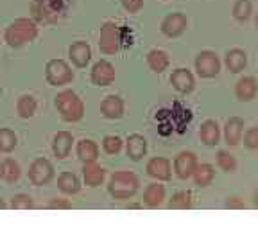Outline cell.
<instances>
[{"instance_id":"cell-43","label":"cell","mask_w":258,"mask_h":242,"mask_svg":"<svg viewBox=\"0 0 258 242\" xmlns=\"http://www.w3.org/2000/svg\"><path fill=\"white\" fill-rule=\"evenodd\" d=\"M0 45H2V38H0Z\"/></svg>"},{"instance_id":"cell-25","label":"cell","mask_w":258,"mask_h":242,"mask_svg":"<svg viewBox=\"0 0 258 242\" xmlns=\"http://www.w3.org/2000/svg\"><path fill=\"white\" fill-rule=\"evenodd\" d=\"M57 189L63 194H69V196H74L81 190V182L79 177L74 172H61L57 176Z\"/></svg>"},{"instance_id":"cell-1","label":"cell","mask_w":258,"mask_h":242,"mask_svg":"<svg viewBox=\"0 0 258 242\" xmlns=\"http://www.w3.org/2000/svg\"><path fill=\"white\" fill-rule=\"evenodd\" d=\"M38 25L31 18H16L15 22L8 25L4 32V41L13 48H18L29 41L36 40Z\"/></svg>"},{"instance_id":"cell-3","label":"cell","mask_w":258,"mask_h":242,"mask_svg":"<svg viewBox=\"0 0 258 242\" xmlns=\"http://www.w3.org/2000/svg\"><path fill=\"white\" fill-rule=\"evenodd\" d=\"M138 187H140V179L137 174L131 170H117L109 177L108 192L111 194L113 199L124 201V199L133 198L138 192Z\"/></svg>"},{"instance_id":"cell-12","label":"cell","mask_w":258,"mask_h":242,"mask_svg":"<svg viewBox=\"0 0 258 242\" xmlns=\"http://www.w3.org/2000/svg\"><path fill=\"white\" fill-rule=\"evenodd\" d=\"M69 57L77 69H85L92 59V47L86 41H76V43L70 45Z\"/></svg>"},{"instance_id":"cell-30","label":"cell","mask_w":258,"mask_h":242,"mask_svg":"<svg viewBox=\"0 0 258 242\" xmlns=\"http://www.w3.org/2000/svg\"><path fill=\"white\" fill-rule=\"evenodd\" d=\"M16 144H18V138H16L15 131L8 128L0 129V151L2 153H11L16 147Z\"/></svg>"},{"instance_id":"cell-26","label":"cell","mask_w":258,"mask_h":242,"mask_svg":"<svg viewBox=\"0 0 258 242\" xmlns=\"http://www.w3.org/2000/svg\"><path fill=\"white\" fill-rule=\"evenodd\" d=\"M192 176H194V182H196V185L198 187H208L210 183L214 182L215 170L210 163H201V165L196 167V170H194Z\"/></svg>"},{"instance_id":"cell-4","label":"cell","mask_w":258,"mask_h":242,"mask_svg":"<svg viewBox=\"0 0 258 242\" xmlns=\"http://www.w3.org/2000/svg\"><path fill=\"white\" fill-rule=\"evenodd\" d=\"M45 79L50 86H64L72 83L74 70L64 59H50L45 65Z\"/></svg>"},{"instance_id":"cell-14","label":"cell","mask_w":258,"mask_h":242,"mask_svg":"<svg viewBox=\"0 0 258 242\" xmlns=\"http://www.w3.org/2000/svg\"><path fill=\"white\" fill-rule=\"evenodd\" d=\"M258 92V81L253 76H244L237 81L235 86V95L240 102H247L251 99H254Z\"/></svg>"},{"instance_id":"cell-23","label":"cell","mask_w":258,"mask_h":242,"mask_svg":"<svg viewBox=\"0 0 258 242\" xmlns=\"http://www.w3.org/2000/svg\"><path fill=\"white\" fill-rule=\"evenodd\" d=\"M226 67H228V70L233 74H238L242 72V70L246 69L247 65V56L246 52L242 50V48H231V50H228L226 52Z\"/></svg>"},{"instance_id":"cell-34","label":"cell","mask_w":258,"mask_h":242,"mask_svg":"<svg viewBox=\"0 0 258 242\" xmlns=\"http://www.w3.org/2000/svg\"><path fill=\"white\" fill-rule=\"evenodd\" d=\"M34 206V201L29 194H15L11 198V208L15 210H31Z\"/></svg>"},{"instance_id":"cell-37","label":"cell","mask_w":258,"mask_h":242,"mask_svg":"<svg viewBox=\"0 0 258 242\" xmlns=\"http://www.w3.org/2000/svg\"><path fill=\"white\" fill-rule=\"evenodd\" d=\"M122 6H124L125 11L137 13L144 8V0H122Z\"/></svg>"},{"instance_id":"cell-29","label":"cell","mask_w":258,"mask_h":242,"mask_svg":"<svg viewBox=\"0 0 258 242\" xmlns=\"http://www.w3.org/2000/svg\"><path fill=\"white\" fill-rule=\"evenodd\" d=\"M190 206H192V194L188 190H179V192L172 194V198L169 199V208L186 210Z\"/></svg>"},{"instance_id":"cell-18","label":"cell","mask_w":258,"mask_h":242,"mask_svg":"<svg viewBox=\"0 0 258 242\" xmlns=\"http://www.w3.org/2000/svg\"><path fill=\"white\" fill-rule=\"evenodd\" d=\"M125 153L133 161L142 160L147 153V140L138 133L129 135L127 140H125Z\"/></svg>"},{"instance_id":"cell-32","label":"cell","mask_w":258,"mask_h":242,"mask_svg":"<svg viewBox=\"0 0 258 242\" xmlns=\"http://www.w3.org/2000/svg\"><path fill=\"white\" fill-rule=\"evenodd\" d=\"M217 165L221 167L224 172H235V169H237V160H235L233 154L228 153V151H219Z\"/></svg>"},{"instance_id":"cell-13","label":"cell","mask_w":258,"mask_h":242,"mask_svg":"<svg viewBox=\"0 0 258 242\" xmlns=\"http://www.w3.org/2000/svg\"><path fill=\"white\" fill-rule=\"evenodd\" d=\"M74 137L70 131H57L52 138V153L57 160H64L72 151Z\"/></svg>"},{"instance_id":"cell-31","label":"cell","mask_w":258,"mask_h":242,"mask_svg":"<svg viewBox=\"0 0 258 242\" xmlns=\"http://www.w3.org/2000/svg\"><path fill=\"white\" fill-rule=\"evenodd\" d=\"M122 145H124V142L117 135H106L102 138V149L108 154H118L122 151Z\"/></svg>"},{"instance_id":"cell-22","label":"cell","mask_w":258,"mask_h":242,"mask_svg":"<svg viewBox=\"0 0 258 242\" xmlns=\"http://www.w3.org/2000/svg\"><path fill=\"white\" fill-rule=\"evenodd\" d=\"M147 65H149V69L156 74L165 72L170 65L169 54H167L165 50H160V48H153V50H149V54H147Z\"/></svg>"},{"instance_id":"cell-20","label":"cell","mask_w":258,"mask_h":242,"mask_svg":"<svg viewBox=\"0 0 258 242\" xmlns=\"http://www.w3.org/2000/svg\"><path fill=\"white\" fill-rule=\"evenodd\" d=\"M199 138H201L203 144L206 145H215L219 144V138H221V128H219L217 120H205L199 128Z\"/></svg>"},{"instance_id":"cell-36","label":"cell","mask_w":258,"mask_h":242,"mask_svg":"<svg viewBox=\"0 0 258 242\" xmlns=\"http://www.w3.org/2000/svg\"><path fill=\"white\" fill-rule=\"evenodd\" d=\"M47 208L48 210H70L72 208V203L64 198H54L47 203Z\"/></svg>"},{"instance_id":"cell-16","label":"cell","mask_w":258,"mask_h":242,"mask_svg":"<svg viewBox=\"0 0 258 242\" xmlns=\"http://www.w3.org/2000/svg\"><path fill=\"white\" fill-rule=\"evenodd\" d=\"M106 177V170L102 169L97 161H90L83 165V179H85V185L90 189H95V187H101L102 182Z\"/></svg>"},{"instance_id":"cell-35","label":"cell","mask_w":258,"mask_h":242,"mask_svg":"<svg viewBox=\"0 0 258 242\" xmlns=\"http://www.w3.org/2000/svg\"><path fill=\"white\" fill-rule=\"evenodd\" d=\"M244 144L247 149H258V128H249L244 135Z\"/></svg>"},{"instance_id":"cell-11","label":"cell","mask_w":258,"mask_h":242,"mask_svg":"<svg viewBox=\"0 0 258 242\" xmlns=\"http://www.w3.org/2000/svg\"><path fill=\"white\" fill-rule=\"evenodd\" d=\"M186 16L183 13H170L163 18L161 22V32L169 38H176L179 34H183V31L186 29Z\"/></svg>"},{"instance_id":"cell-15","label":"cell","mask_w":258,"mask_h":242,"mask_svg":"<svg viewBox=\"0 0 258 242\" xmlns=\"http://www.w3.org/2000/svg\"><path fill=\"white\" fill-rule=\"evenodd\" d=\"M170 85L179 93H190L194 90V85H196V79H194L190 70L176 69L170 76Z\"/></svg>"},{"instance_id":"cell-21","label":"cell","mask_w":258,"mask_h":242,"mask_svg":"<svg viewBox=\"0 0 258 242\" xmlns=\"http://www.w3.org/2000/svg\"><path fill=\"white\" fill-rule=\"evenodd\" d=\"M76 153L83 163H90V161H97L99 158V145L90 138H83L77 142Z\"/></svg>"},{"instance_id":"cell-6","label":"cell","mask_w":258,"mask_h":242,"mask_svg":"<svg viewBox=\"0 0 258 242\" xmlns=\"http://www.w3.org/2000/svg\"><path fill=\"white\" fill-rule=\"evenodd\" d=\"M120 31L113 22H106L101 27V34H99V48L102 54H115L120 48Z\"/></svg>"},{"instance_id":"cell-41","label":"cell","mask_w":258,"mask_h":242,"mask_svg":"<svg viewBox=\"0 0 258 242\" xmlns=\"http://www.w3.org/2000/svg\"><path fill=\"white\" fill-rule=\"evenodd\" d=\"M0 95H2V85H0Z\"/></svg>"},{"instance_id":"cell-19","label":"cell","mask_w":258,"mask_h":242,"mask_svg":"<svg viewBox=\"0 0 258 242\" xmlns=\"http://www.w3.org/2000/svg\"><path fill=\"white\" fill-rule=\"evenodd\" d=\"M244 133V120L240 117H231L228 118L224 126V140L228 145H237Z\"/></svg>"},{"instance_id":"cell-2","label":"cell","mask_w":258,"mask_h":242,"mask_svg":"<svg viewBox=\"0 0 258 242\" xmlns=\"http://www.w3.org/2000/svg\"><path fill=\"white\" fill-rule=\"evenodd\" d=\"M54 104L64 122H77L85 115V102L74 90H61L54 97Z\"/></svg>"},{"instance_id":"cell-8","label":"cell","mask_w":258,"mask_h":242,"mask_svg":"<svg viewBox=\"0 0 258 242\" xmlns=\"http://www.w3.org/2000/svg\"><path fill=\"white\" fill-rule=\"evenodd\" d=\"M90 79L95 86H109L115 81V67L106 59L97 61L92 67Z\"/></svg>"},{"instance_id":"cell-5","label":"cell","mask_w":258,"mask_h":242,"mask_svg":"<svg viewBox=\"0 0 258 242\" xmlns=\"http://www.w3.org/2000/svg\"><path fill=\"white\" fill-rule=\"evenodd\" d=\"M54 177V165L47 158H36L29 167V182L36 187L48 185Z\"/></svg>"},{"instance_id":"cell-40","label":"cell","mask_w":258,"mask_h":242,"mask_svg":"<svg viewBox=\"0 0 258 242\" xmlns=\"http://www.w3.org/2000/svg\"><path fill=\"white\" fill-rule=\"evenodd\" d=\"M6 206H8V205H6V201H4V199H2V198H0V210H4Z\"/></svg>"},{"instance_id":"cell-38","label":"cell","mask_w":258,"mask_h":242,"mask_svg":"<svg viewBox=\"0 0 258 242\" xmlns=\"http://www.w3.org/2000/svg\"><path fill=\"white\" fill-rule=\"evenodd\" d=\"M226 208H244V203L240 201L238 198H230L228 201H226Z\"/></svg>"},{"instance_id":"cell-10","label":"cell","mask_w":258,"mask_h":242,"mask_svg":"<svg viewBox=\"0 0 258 242\" xmlns=\"http://www.w3.org/2000/svg\"><path fill=\"white\" fill-rule=\"evenodd\" d=\"M147 174L158 182H169L170 176H172V167H170V161L163 156H154L147 161V167H145Z\"/></svg>"},{"instance_id":"cell-7","label":"cell","mask_w":258,"mask_h":242,"mask_svg":"<svg viewBox=\"0 0 258 242\" xmlns=\"http://www.w3.org/2000/svg\"><path fill=\"white\" fill-rule=\"evenodd\" d=\"M196 70L203 79H212L221 72V59L212 50H201L196 57Z\"/></svg>"},{"instance_id":"cell-39","label":"cell","mask_w":258,"mask_h":242,"mask_svg":"<svg viewBox=\"0 0 258 242\" xmlns=\"http://www.w3.org/2000/svg\"><path fill=\"white\" fill-rule=\"evenodd\" d=\"M4 177V165H2V161H0V179Z\"/></svg>"},{"instance_id":"cell-27","label":"cell","mask_w":258,"mask_h":242,"mask_svg":"<svg viewBox=\"0 0 258 242\" xmlns=\"http://www.w3.org/2000/svg\"><path fill=\"white\" fill-rule=\"evenodd\" d=\"M36 108H38V102L32 95H22L20 99H18V102H16V111H18V115H20L22 118L34 117Z\"/></svg>"},{"instance_id":"cell-24","label":"cell","mask_w":258,"mask_h":242,"mask_svg":"<svg viewBox=\"0 0 258 242\" xmlns=\"http://www.w3.org/2000/svg\"><path fill=\"white\" fill-rule=\"evenodd\" d=\"M165 199V187L160 185V183H151L144 192V203L149 208H156L163 203Z\"/></svg>"},{"instance_id":"cell-17","label":"cell","mask_w":258,"mask_h":242,"mask_svg":"<svg viewBox=\"0 0 258 242\" xmlns=\"http://www.w3.org/2000/svg\"><path fill=\"white\" fill-rule=\"evenodd\" d=\"M101 113L106 118L117 120L124 115V101L118 95H106L101 102Z\"/></svg>"},{"instance_id":"cell-28","label":"cell","mask_w":258,"mask_h":242,"mask_svg":"<svg viewBox=\"0 0 258 242\" xmlns=\"http://www.w3.org/2000/svg\"><path fill=\"white\" fill-rule=\"evenodd\" d=\"M2 165H4V177H2V179H6L8 183H16L20 179L22 169L18 161L13 160V158H6V160L2 161Z\"/></svg>"},{"instance_id":"cell-9","label":"cell","mask_w":258,"mask_h":242,"mask_svg":"<svg viewBox=\"0 0 258 242\" xmlns=\"http://www.w3.org/2000/svg\"><path fill=\"white\" fill-rule=\"evenodd\" d=\"M198 167V156L192 151H181L174 160V172L179 179H188Z\"/></svg>"},{"instance_id":"cell-33","label":"cell","mask_w":258,"mask_h":242,"mask_svg":"<svg viewBox=\"0 0 258 242\" xmlns=\"http://www.w3.org/2000/svg\"><path fill=\"white\" fill-rule=\"evenodd\" d=\"M251 2L249 0H237L233 6V16L238 22H246L251 16Z\"/></svg>"},{"instance_id":"cell-42","label":"cell","mask_w":258,"mask_h":242,"mask_svg":"<svg viewBox=\"0 0 258 242\" xmlns=\"http://www.w3.org/2000/svg\"><path fill=\"white\" fill-rule=\"evenodd\" d=\"M256 27H258V15H256Z\"/></svg>"}]
</instances>
